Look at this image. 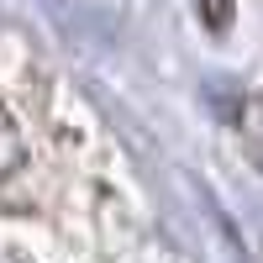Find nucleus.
<instances>
[{"label":"nucleus","mask_w":263,"mask_h":263,"mask_svg":"<svg viewBox=\"0 0 263 263\" xmlns=\"http://www.w3.org/2000/svg\"><path fill=\"white\" fill-rule=\"evenodd\" d=\"M205 21L211 27H227L232 21V0H205Z\"/></svg>","instance_id":"nucleus-1"}]
</instances>
